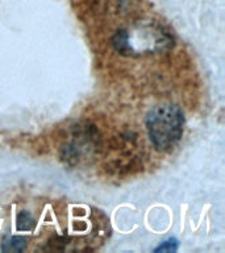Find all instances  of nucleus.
Returning <instances> with one entry per match:
<instances>
[{
	"label": "nucleus",
	"mask_w": 225,
	"mask_h": 253,
	"mask_svg": "<svg viewBox=\"0 0 225 253\" xmlns=\"http://www.w3.org/2000/svg\"><path fill=\"white\" fill-rule=\"evenodd\" d=\"M185 115L178 106L154 107L146 116V129L150 141L159 152H170L183 136Z\"/></svg>",
	"instance_id": "f257e3e1"
},
{
	"label": "nucleus",
	"mask_w": 225,
	"mask_h": 253,
	"mask_svg": "<svg viewBox=\"0 0 225 253\" xmlns=\"http://www.w3.org/2000/svg\"><path fill=\"white\" fill-rule=\"evenodd\" d=\"M27 248V239L21 236H8L3 240L1 251L4 252H21Z\"/></svg>",
	"instance_id": "f03ea898"
},
{
	"label": "nucleus",
	"mask_w": 225,
	"mask_h": 253,
	"mask_svg": "<svg viewBox=\"0 0 225 253\" xmlns=\"http://www.w3.org/2000/svg\"><path fill=\"white\" fill-rule=\"evenodd\" d=\"M16 227H17L19 231H31V229H33L36 227V220L33 219L31 213L27 212V211H23L17 216Z\"/></svg>",
	"instance_id": "7ed1b4c3"
},
{
	"label": "nucleus",
	"mask_w": 225,
	"mask_h": 253,
	"mask_svg": "<svg viewBox=\"0 0 225 253\" xmlns=\"http://www.w3.org/2000/svg\"><path fill=\"white\" fill-rule=\"evenodd\" d=\"M178 249V240L177 239H169V240L163 241L159 247L154 249V252H167L173 253Z\"/></svg>",
	"instance_id": "20e7f679"
}]
</instances>
